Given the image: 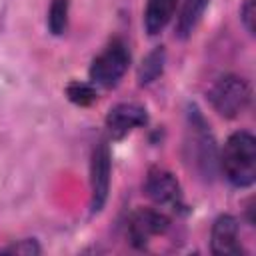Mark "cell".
Here are the masks:
<instances>
[{"mask_svg":"<svg viewBox=\"0 0 256 256\" xmlns=\"http://www.w3.org/2000/svg\"><path fill=\"white\" fill-rule=\"evenodd\" d=\"M218 164L232 186H252L256 180V138L246 130L230 134L220 152Z\"/></svg>","mask_w":256,"mask_h":256,"instance_id":"1","label":"cell"},{"mask_svg":"<svg viewBox=\"0 0 256 256\" xmlns=\"http://www.w3.org/2000/svg\"><path fill=\"white\" fill-rule=\"evenodd\" d=\"M208 100L220 116L236 118L250 106L252 90H250V84L242 76L224 74L208 90Z\"/></svg>","mask_w":256,"mask_h":256,"instance_id":"2","label":"cell"},{"mask_svg":"<svg viewBox=\"0 0 256 256\" xmlns=\"http://www.w3.org/2000/svg\"><path fill=\"white\" fill-rule=\"evenodd\" d=\"M130 64V52L124 44V40L114 38L90 64L88 76L94 86L102 88H114L122 76L126 74Z\"/></svg>","mask_w":256,"mask_h":256,"instance_id":"3","label":"cell"},{"mask_svg":"<svg viewBox=\"0 0 256 256\" xmlns=\"http://www.w3.org/2000/svg\"><path fill=\"white\" fill-rule=\"evenodd\" d=\"M110 174H112V156L106 140H100L90 156V212L98 214L110 192Z\"/></svg>","mask_w":256,"mask_h":256,"instance_id":"4","label":"cell"},{"mask_svg":"<svg viewBox=\"0 0 256 256\" xmlns=\"http://www.w3.org/2000/svg\"><path fill=\"white\" fill-rule=\"evenodd\" d=\"M190 118V150L194 156L196 166L200 168V172L204 176H212L214 174V166L218 164V156H216V144L214 138L204 122V118L200 116V112L196 108H192V112L188 114Z\"/></svg>","mask_w":256,"mask_h":256,"instance_id":"5","label":"cell"},{"mask_svg":"<svg viewBox=\"0 0 256 256\" xmlns=\"http://www.w3.org/2000/svg\"><path fill=\"white\" fill-rule=\"evenodd\" d=\"M144 192L146 196L158 204V206H168V208H182V188L176 176L164 168H150L144 180Z\"/></svg>","mask_w":256,"mask_h":256,"instance_id":"6","label":"cell"},{"mask_svg":"<svg viewBox=\"0 0 256 256\" xmlns=\"http://www.w3.org/2000/svg\"><path fill=\"white\" fill-rule=\"evenodd\" d=\"M170 228V218L154 208H140L130 216L128 238L136 248H144L150 238L164 234Z\"/></svg>","mask_w":256,"mask_h":256,"instance_id":"7","label":"cell"},{"mask_svg":"<svg viewBox=\"0 0 256 256\" xmlns=\"http://www.w3.org/2000/svg\"><path fill=\"white\" fill-rule=\"evenodd\" d=\"M148 122V114L140 104L134 102H122L110 108L106 114V130L112 138H124L128 132L144 126Z\"/></svg>","mask_w":256,"mask_h":256,"instance_id":"8","label":"cell"},{"mask_svg":"<svg viewBox=\"0 0 256 256\" xmlns=\"http://www.w3.org/2000/svg\"><path fill=\"white\" fill-rule=\"evenodd\" d=\"M210 250L216 256L242 254V244L238 238V220L232 214H222L214 220L210 230Z\"/></svg>","mask_w":256,"mask_h":256,"instance_id":"9","label":"cell"},{"mask_svg":"<svg viewBox=\"0 0 256 256\" xmlns=\"http://www.w3.org/2000/svg\"><path fill=\"white\" fill-rule=\"evenodd\" d=\"M178 0H146L144 8V30L150 36L160 34L172 20Z\"/></svg>","mask_w":256,"mask_h":256,"instance_id":"10","label":"cell"},{"mask_svg":"<svg viewBox=\"0 0 256 256\" xmlns=\"http://www.w3.org/2000/svg\"><path fill=\"white\" fill-rule=\"evenodd\" d=\"M210 4V0H184L180 14H178V22H176V34L178 38H188L196 26L200 24L206 6Z\"/></svg>","mask_w":256,"mask_h":256,"instance_id":"11","label":"cell"},{"mask_svg":"<svg viewBox=\"0 0 256 256\" xmlns=\"http://www.w3.org/2000/svg\"><path fill=\"white\" fill-rule=\"evenodd\" d=\"M164 64H166V50L164 46H156L152 52H148L138 68V84L140 86H146L150 82H154L162 70H164Z\"/></svg>","mask_w":256,"mask_h":256,"instance_id":"12","label":"cell"},{"mask_svg":"<svg viewBox=\"0 0 256 256\" xmlns=\"http://www.w3.org/2000/svg\"><path fill=\"white\" fill-rule=\"evenodd\" d=\"M68 10H70V0H52L48 8V30L54 36H60L68 28Z\"/></svg>","mask_w":256,"mask_h":256,"instance_id":"13","label":"cell"},{"mask_svg":"<svg viewBox=\"0 0 256 256\" xmlns=\"http://www.w3.org/2000/svg\"><path fill=\"white\" fill-rule=\"evenodd\" d=\"M66 96L76 106H90L96 100V88L92 82H80L74 80L66 86Z\"/></svg>","mask_w":256,"mask_h":256,"instance_id":"14","label":"cell"},{"mask_svg":"<svg viewBox=\"0 0 256 256\" xmlns=\"http://www.w3.org/2000/svg\"><path fill=\"white\" fill-rule=\"evenodd\" d=\"M40 252H42V248H40L38 240H34V238H24V240H18V242H12V244L0 248V254H16V256H36Z\"/></svg>","mask_w":256,"mask_h":256,"instance_id":"15","label":"cell"},{"mask_svg":"<svg viewBox=\"0 0 256 256\" xmlns=\"http://www.w3.org/2000/svg\"><path fill=\"white\" fill-rule=\"evenodd\" d=\"M240 22L244 24L246 32L254 34V2L252 0H244L240 6Z\"/></svg>","mask_w":256,"mask_h":256,"instance_id":"16","label":"cell"}]
</instances>
